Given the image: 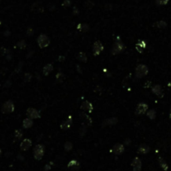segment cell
Returning <instances> with one entry per match:
<instances>
[{
    "mask_svg": "<svg viewBox=\"0 0 171 171\" xmlns=\"http://www.w3.org/2000/svg\"><path fill=\"white\" fill-rule=\"evenodd\" d=\"M124 49H125L124 44L120 41L119 37H118L117 38V40L115 41V43L113 44L112 49H111V53H112V54H113V55L119 54V53L123 52V51L124 50Z\"/></svg>",
    "mask_w": 171,
    "mask_h": 171,
    "instance_id": "obj_1",
    "label": "cell"
},
{
    "mask_svg": "<svg viewBox=\"0 0 171 171\" xmlns=\"http://www.w3.org/2000/svg\"><path fill=\"white\" fill-rule=\"evenodd\" d=\"M149 73V68L145 64H139L135 69V76L138 79L146 76Z\"/></svg>",
    "mask_w": 171,
    "mask_h": 171,
    "instance_id": "obj_2",
    "label": "cell"
},
{
    "mask_svg": "<svg viewBox=\"0 0 171 171\" xmlns=\"http://www.w3.org/2000/svg\"><path fill=\"white\" fill-rule=\"evenodd\" d=\"M37 42H38V47L41 48V49H44V48H46V47H48L49 45L50 39H49V38L48 37L46 34H40L38 37Z\"/></svg>",
    "mask_w": 171,
    "mask_h": 171,
    "instance_id": "obj_3",
    "label": "cell"
},
{
    "mask_svg": "<svg viewBox=\"0 0 171 171\" xmlns=\"http://www.w3.org/2000/svg\"><path fill=\"white\" fill-rule=\"evenodd\" d=\"M44 154V148L42 145H37L34 149V157L35 160H40Z\"/></svg>",
    "mask_w": 171,
    "mask_h": 171,
    "instance_id": "obj_4",
    "label": "cell"
},
{
    "mask_svg": "<svg viewBox=\"0 0 171 171\" xmlns=\"http://www.w3.org/2000/svg\"><path fill=\"white\" fill-rule=\"evenodd\" d=\"M14 111V104L13 101L8 100L4 104V105L2 107V112L4 113H13Z\"/></svg>",
    "mask_w": 171,
    "mask_h": 171,
    "instance_id": "obj_5",
    "label": "cell"
},
{
    "mask_svg": "<svg viewBox=\"0 0 171 171\" xmlns=\"http://www.w3.org/2000/svg\"><path fill=\"white\" fill-rule=\"evenodd\" d=\"M104 50V45L100 41L94 42V45H93V53L94 56L99 55L102 51Z\"/></svg>",
    "mask_w": 171,
    "mask_h": 171,
    "instance_id": "obj_6",
    "label": "cell"
},
{
    "mask_svg": "<svg viewBox=\"0 0 171 171\" xmlns=\"http://www.w3.org/2000/svg\"><path fill=\"white\" fill-rule=\"evenodd\" d=\"M27 115L32 119H37L40 118V112L34 108H28L27 109Z\"/></svg>",
    "mask_w": 171,
    "mask_h": 171,
    "instance_id": "obj_7",
    "label": "cell"
},
{
    "mask_svg": "<svg viewBox=\"0 0 171 171\" xmlns=\"http://www.w3.org/2000/svg\"><path fill=\"white\" fill-rule=\"evenodd\" d=\"M149 106L148 104H146L145 103H139L136 107L135 109V113L136 115H145V113L148 111Z\"/></svg>",
    "mask_w": 171,
    "mask_h": 171,
    "instance_id": "obj_8",
    "label": "cell"
},
{
    "mask_svg": "<svg viewBox=\"0 0 171 171\" xmlns=\"http://www.w3.org/2000/svg\"><path fill=\"white\" fill-rule=\"evenodd\" d=\"M81 109L84 111V112L90 113L93 111V104L89 101H87V100L83 101L82 104H81Z\"/></svg>",
    "mask_w": 171,
    "mask_h": 171,
    "instance_id": "obj_9",
    "label": "cell"
},
{
    "mask_svg": "<svg viewBox=\"0 0 171 171\" xmlns=\"http://www.w3.org/2000/svg\"><path fill=\"white\" fill-rule=\"evenodd\" d=\"M31 146H32V140H30L29 139H24L20 144V149L23 151L28 150Z\"/></svg>",
    "mask_w": 171,
    "mask_h": 171,
    "instance_id": "obj_10",
    "label": "cell"
},
{
    "mask_svg": "<svg viewBox=\"0 0 171 171\" xmlns=\"http://www.w3.org/2000/svg\"><path fill=\"white\" fill-rule=\"evenodd\" d=\"M132 167H133L134 171H140L141 168H142V163H141V160L139 158H134L133 161H132Z\"/></svg>",
    "mask_w": 171,
    "mask_h": 171,
    "instance_id": "obj_11",
    "label": "cell"
},
{
    "mask_svg": "<svg viewBox=\"0 0 171 171\" xmlns=\"http://www.w3.org/2000/svg\"><path fill=\"white\" fill-rule=\"evenodd\" d=\"M113 153L117 155L121 154L124 151V146L122 145V144H116L115 146L113 147Z\"/></svg>",
    "mask_w": 171,
    "mask_h": 171,
    "instance_id": "obj_12",
    "label": "cell"
},
{
    "mask_svg": "<svg viewBox=\"0 0 171 171\" xmlns=\"http://www.w3.org/2000/svg\"><path fill=\"white\" fill-rule=\"evenodd\" d=\"M152 92L154 93L155 95H157L158 97H163L164 96V92H163V89H162L161 86L159 85V84H156V85H154L152 87Z\"/></svg>",
    "mask_w": 171,
    "mask_h": 171,
    "instance_id": "obj_13",
    "label": "cell"
},
{
    "mask_svg": "<svg viewBox=\"0 0 171 171\" xmlns=\"http://www.w3.org/2000/svg\"><path fill=\"white\" fill-rule=\"evenodd\" d=\"M79 116H80L81 120L83 121V124H86V125H88V126H90L91 125V124H92V119L88 115H86L85 113H81Z\"/></svg>",
    "mask_w": 171,
    "mask_h": 171,
    "instance_id": "obj_14",
    "label": "cell"
},
{
    "mask_svg": "<svg viewBox=\"0 0 171 171\" xmlns=\"http://www.w3.org/2000/svg\"><path fill=\"white\" fill-rule=\"evenodd\" d=\"M72 123H73V119H72V116H68V118L66 119L65 121H64L62 123V124H60V128L62 129V130H68L71 125H72Z\"/></svg>",
    "mask_w": 171,
    "mask_h": 171,
    "instance_id": "obj_15",
    "label": "cell"
},
{
    "mask_svg": "<svg viewBox=\"0 0 171 171\" xmlns=\"http://www.w3.org/2000/svg\"><path fill=\"white\" fill-rule=\"evenodd\" d=\"M149 147L145 145V144H142L139 147V149H138V153H139V154H148L149 152Z\"/></svg>",
    "mask_w": 171,
    "mask_h": 171,
    "instance_id": "obj_16",
    "label": "cell"
},
{
    "mask_svg": "<svg viewBox=\"0 0 171 171\" xmlns=\"http://www.w3.org/2000/svg\"><path fill=\"white\" fill-rule=\"evenodd\" d=\"M136 50L138 52H139L140 53H143V50L146 48V43L144 40H139L136 44Z\"/></svg>",
    "mask_w": 171,
    "mask_h": 171,
    "instance_id": "obj_17",
    "label": "cell"
},
{
    "mask_svg": "<svg viewBox=\"0 0 171 171\" xmlns=\"http://www.w3.org/2000/svg\"><path fill=\"white\" fill-rule=\"evenodd\" d=\"M33 124H34V122H33V119H30V118H26L23 119V127L24 129H29L31 128Z\"/></svg>",
    "mask_w": 171,
    "mask_h": 171,
    "instance_id": "obj_18",
    "label": "cell"
},
{
    "mask_svg": "<svg viewBox=\"0 0 171 171\" xmlns=\"http://www.w3.org/2000/svg\"><path fill=\"white\" fill-rule=\"evenodd\" d=\"M53 65L51 64H46L45 66L44 67V69H43V72H44V75H49V74L51 73V72L53 71Z\"/></svg>",
    "mask_w": 171,
    "mask_h": 171,
    "instance_id": "obj_19",
    "label": "cell"
},
{
    "mask_svg": "<svg viewBox=\"0 0 171 171\" xmlns=\"http://www.w3.org/2000/svg\"><path fill=\"white\" fill-rule=\"evenodd\" d=\"M68 167L73 169H78V168H79V164L77 160H71L68 163Z\"/></svg>",
    "mask_w": 171,
    "mask_h": 171,
    "instance_id": "obj_20",
    "label": "cell"
},
{
    "mask_svg": "<svg viewBox=\"0 0 171 171\" xmlns=\"http://www.w3.org/2000/svg\"><path fill=\"white\" fill-rule=\"evenodd\" d=\"M77 28L79 29L80 32H87L89 29V25L88 24H85V23H80L77 26Z\"/></svg>",
    "mask_w": 171,
    "mask_h": 171,
    "instance_id": "obj_21",
    "label": "cell"
},
{
    "mask_svg": "<svg viewBox=\"0 0 171 171\" xmlns=\"http://www.w3.org/2000/svg\"><path fill=\"white\" fill-rule=\"evenodd\" d=\"M77 58L81 62H87V55L85 54V53L83 52H79L77 56Z\"/></svg>",
    "mask_w": 171,
    "mask_h": 171,
    "instance_id": "obj_22",
    "label": "cell"
},
{
    "mask_svg": "<svg viewBox=\"0 0 171 171\" xmlns=\"http://www.w3.org/2000/svg\"><path fill=\"white\" fill-rule=\"evenodd\" d=\"M156 26H157L159 28H165L167 27V23L164 20H160L156 23Z\"/></svg>",
    "mask_w": 171,
    "mask_h": 171,
    "instance_id": "obj_23",
    "label": "cell"
},
{
    "mask_svg": "<svg viewBox=\"0 0 171 171\" xmlns=\"http://www.w3.org/2000/svg\"><path fill=\"white\" fill-rule=\"evenodd\" d=\"M147 116L150 119H154L156 118V112L154 109H151L147 112Z\"/></svg>",
    "mask_w": 171,
    "mask_h": 171,
    "instance_id": "obj_24",
    "label": "cell"
},
{
    "mask_svg": "<svg viewBox=\"0 0 171 171\" xmlns=\"http://www.w3.org/2000/svg\"><path fill=\"white\" fill-rule=\"evenodd\" d=\"M64 79V74L62 73V72H59L58 74H56V80L58 81V82L61 83L63 82Z\"/></svg>",
    "mask_w": 171,
    "mask_h": 171,
    "instance_id": "obj_25",
    "label": "cell"
},
{
    "mask_svg": "<svg viewBox=\"0 0 171 171\" xmlns=\"http://www.w3.org/2000/svg\"><path fill=\"white\" fill-rule=\"evenodd\" d=\"M159 161H160V166H161V168L163 169L164 170H167L168 169V165H167V164H166V162L164 160V159H162V158H160V160H159Z\"/></svg>",
    "mask_w": 171,
    "mask_h": 171,
    "instance_id": "obj_26",
    "label": "cell"
},
{
    "mask_svg": "<svg viewBox=\"0 0 171 171\" xmlns=\"http://www.w3.org/2000/svg\"><path fill=\"white\" fill-rule=\"evenodd\" d=\"M117 122H118L117 118H109L107 119V124L109 125H115L117 124Z\"/></svg>",
    "mask_w": 171,
    "mask_h": 171,
    "instance_id": "obj_27",
    "label": "cell"
},
{
    "mask_svg": "<svg viewBox=\"0 0 171 171\" xmlns=\"http://www.w3.org/2000/svg\"><path fill=\"white\" fill-rule=\"evenodd\" d=\"M14 136H15L16 139H20L23 137V132L20 130H17L14 132Z\"/></svg>",
    "mask_w": 171,
    "mask_h": 171,
    "instance_id": "obj_28",
    "label": "cell"
},
{
    "mask_svg": "<svg viewBox=\"0 0 171 171\" xmlns=\"http://www.w3.org/2000/svg\"><path fill=\"white\" fill-rule=\"evenodd\" d=\"M156 4L159 6H163L166 5L168 3H169V0H156Z\"/></svg>",
    "mask_w": 171,
    "mask_h": 171,
    "instance_id": "obj_29",
    "label": "cell"
},
{
    "mask_svg": "<svg viewBox=\"0 0 171 171\" xmlns=\"http://www.w3.org/2000/svg\"><path fill=\"white\" fill-rule=\"evenodd\" d=\"M72 148H73V145H72L71 142H66L64 144V149H65V150L69 151V150H71V149H72Z\"/></svg>",
    "mask_w": 171,
    "mask_h": 171,
    "instance_id": "obj_30",
    "label": "cell"
},
{
    "mask_svg": "<svg viewBox=\"0 0 171 171\" xmlns=\"http://www.w3.org/2000/svg\"><path fill=\"white\" fill-rule=\"evenodd\" d=\"M18 47L20 48V49H24V48L26 47V43H25V41L22 40V41L19 42V43H18Z\"/></svg>",
    "mask_w": 171,
    "mask_h": 171,
    "instance_id": "obj_31",
    "label": "cell"
},
{
    "mask_svg": "<svg viewBox=\"0 0 171 171\" xmlns=\"http://www.w3.org/2000/svg\"><path fill=\"white\" fill-rule=\"evenodd\" d=\"M31 79H32V76L28 73H27V74H24V80L26 81V82H29Z\"/></svg>",
    "mask_w": 171,
    "mask_h": 171,
    "instance_id": "obj_32",
    "label": "cell"
},
{
    "mask_svg": "<svg viewBox=\"0 0 171 171\" xmlns=\"http://www.w3.org/2000/svg\"><path fill=\"white\" fill-rule=\"evenodd\" d=\"M71 5V1L70 0H64V3H63V6H65V7H68V6Z\"/></svg>",
    "mask_w": 171,
    "mask_h": 171,
    "instance_id": "obj_33",
    "label": "cell"
},
{
    "mask_svg": "<svg viewBox=\"0 0 171 171\" xmlns=\"http://www.w3.org/2000/svg\"><path fill=\"white\" fill-rule=\"evenodd\" d=\"M34 34V32H31V29H28V35H31V34Z\"/></svg>",
    "mask_w": 171,
    "mask_h": 171,
    "instance_id": "obj_34",
    "label": "cell"
},
{
    "mask_svg": "<svg viewBox=\"0 0 171 171\" xmlns=\"http://www.w3.org/2000/svg\"><path fill=\"white\" fill-rule=\"evenodd\" d=\"M169 119H171V108H170V111H169Z\"/></svg>",
    "mask_w": 171,
    "mask_h": 171,
    "instance_id": "obj_35",
    "label": "cell"
},
{
    "mask_svg": "<svg viewBox=\"0 0 171 171\" xmlns=\"http://www.w3.org/2000/svg\"><path fill=\"white\" fill-rule=\"evenodd\" d=\"M2 154V150H1V149H0V155Z\"/></svg>",
    "mask_w": 171,
    "mask_h": 171,
    "instance_id": "obj_36",
    "label": "cell"
}]
</instances>
